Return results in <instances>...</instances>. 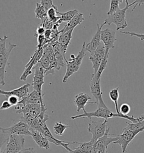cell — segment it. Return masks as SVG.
<instances>
[{
  "label": "cell",
  "instance_id": "14",
  "mask_svg": "<svg viewBox=\"0 0 144 153\" xmlns=\"http://www.w3.org/2000/svg\"><path fill=\"white\" fill-rule=\"evenodd\" d=\"M41 104H28L25 106L17 105L15 106L16 113L22 114L23 116L30 115L34 117H37L42 112Z\"/></svg>",
  "mask_w": 144,
  "mask_h": 153
},
{
  "label": "cell",
  "instance_id": "16",
  "mask_svg": "<svg viewBox=\"0 0 144 153\" xmlns=\"http://www.w3.org/2000/svg\"><path fill=\"white\" fill-rule=\"evenodd\" d=\"M101 41L105 47L106 54H109V50L115 47L114 44L117 41L116 32L110 29H106L101 32Z\"/></svg>",
  "mask_w": 144,
  "mask_h": 153
},
{
  "label": "cell",
  "instance_id": "21",
  "mask_svg": "<svg viewBox=\"0 0 144 153\" xmlns=\"http://www.w3.org/2000/svg\"><path fill=\"white\" fill-rule=\"evenodd\" d=\"M28 104H44L43 96H41L36 91H33L29 93L27 97L20 100L18 105L21 106H25Z\"/></svg>",
  "mask_w": 144,
  "mask_h": 153
},
{
  "label": "cell",
  "instance_id": "12",
  "mask_svg": "<svg viewBox=\"0 0 144 153\" xmlns=\"http://www.w3.org/2000/svg\"><path fill=\"white\" fill-rule=\"evenodd\" d=\"M109 131L110 127H109L105 135L94 143V153H107L108 146L111 143H112L114 144L116 141H117V137L116 136H114L115 137H114L109 136V135L114 136L109 134Z\"/></svg>",
  "mask_w": 144,
  "mask_h": 153
},
{
  "label": "cell",
  "instance_id": "10",
  "mask_svg": "<svg viewBox=\"0 0 144 153\" xmlns=\"http://www.w3.org/2000/svg\"><path fill=\"white\" fill-rule=\"evenodd\" d=\"M43 48H37L36 51H35L34 54L32 56L30 60L25 66V70L20 77V80L23 81L27 80V77L32 73V69L34 68L36 65L40 61V59L43 56Z\"/></svg>",
  "mask_w": 144,
  "mask_h": 153
},
{
  "label": "cell",
  "instance_id": "38",
  "mask_svg": "<svg viewBox=\"0 0 144 153\" xmlns=\"http://www.w3.org/2000/svg\"><path fill=\"white\" fill-rule=\"evenodd\" d=\"M9 103L11 104L12 106H16L18 105L19 102H20V99L18 98V97L15 96H10L8 98V100Z\"/></svg>",
  "mask_w": 144,
  "mask_h": 153
},
{
  "label": "cell",
  "instance_id": "41",
  "mask_svg": "<svg viewBox=\"0 0 144 153\" xmlns=\"http://www.w3.org/2000/svg\"><path fill=\"white\" fill-rule=\"evenodd\" d=\"M18 153H37L34 149L33 148H24L22 151Z\"/></svg>",
  "mask_w": 144,
  "mask_h": 153
},
{
  "label": "cell",
  "instance_id": "27",
  "mask_svg": "<svg viewBox=\"0 0 144 153\" xmlns=\"http://www.w3.org/2000/svg\"><path fill=\"white\" fill-rule=\"evenodd\" d=\"M34 13L36 18L40 19L41 20L40 25L43 24L48 18L47 13L46 11L45 8L40 4V2H37L36 4V9Z\"/></svg>",
  "mask_w": 144,
  "mask_h": 153
},
{
  "label": "cell",
  "instance_id": "18",
  "mask_svg": "<svg viewBox=\"0 0 144 153\" xmlns=\"http://www.w3.org/2000/svg\"><path fill=\"white\" fill-rule=\"evenodd\" d=\"M29 86L30 84L27 83L24 85L18 88H16L14 90L10 91H4V90H0V94L4 95L8 98L10 96H15L18 97L20 100L22 98L27 97L29 94Z\"/></svg>",
  "mask_w": 144,
  "mask_h": 153
},
{
  "label": "cell",
  "instance_id": "32",
  "mask_svg": "<svg viewBox=\"0 0 144 153\" xmlns=\"http://www.w3.org/2000/svg\"><path fill=\"white\" fill-rule=\"evenodd\" d=\"M109 54H106L105 55V57H104V59L103 61L102 62V63L101 64L100 68H99V70L97 72L96 75L98 76L99 77H101L104 71L105 70V68H106L107 66V65L108 63V59H109Z\"/></svg>",
  "mask_w": 144,
  "mask_h": 153
},
{
  "label": "cell",
  "instance_id": "40",
  "mask_svg": "<svg viewBox=\"0 0 144 153\" xmlns=\"http://www.w3.org/2000/svg\"><path fill=\"white\" fill-rule=\"evenodd\" d=\"M13 106L11 105V104L9 103L8 100H4L1 104L0 109L1 110H6V109H8L11 108Z\"/></svg>",
  "mask_w": 144,
  "mask_h": 153
},
{
  "label": "cell",
  "instance_id": "39",
  "mask_svg": "<svg viewBox=\"0 0 144 153\" xmlns=\"http://www.w3.org/2000/svg\"><path fill=\"white\" fill-rule=\"evenodd\" d=\"M45 32H46V29L45 27L43 26L40 25L39 27H37V30H36V33L34 34V36H41V35H44Z\"/></svg>",
  "mask_w": 144,
  "mask_h": 153
},
{
  "label": "cell",
  "instance_id": "43",
  "mask_svg": "<svg viewBox=\"0 0 144 153\" xmlns=\"http://www.w3.org/2000/svg\"><path fill=\"white\" fill-rule=\"evenodd\" d=\"M137 119L138 122L143 121H144V114L140 116L139 117L137 118Z\"/></svg>",
  "mask_w": 144,
  "mask_h": 153
},
{
  "label": "cell",
  "instance_id": "25",
  "mask_svg": "<svg viewBox=\"0 0 144 153\" xmlns=\"http://www.w3.org/2000/svg\"><path fill=\"white\" fill-rule=\"evenodd\" d=\"M74 29H71L67 32L62 33L58 38V42L62 45L64 49L67 51L68 45L71 43L72 39V34Z\"/></svg>",
  "mask_w": 144,
  "mask_h": 153
},
{
  "label": "cell",
  "instance_id": "37",
  "mask_svg": "<svg viewBox=\"0 0 144 153\" xmlns=\"http://www.w3.org/2000/svg\"><path fill=\"white\" fill-rule=\"evenodd\" d=\"M122 34H127L130 35V36H135L140 38V39L141 41H144V34H140V33H137L135 32H121Z\"/></svg>",
  "mask_w": 144,
  "mask_h": 153
},
{
  "label": "cell",
  "instance_id": "33",
  "mask_svg": "<svg viewBox=\"0 0 144 153\" xmlns=\"http://www.w3.org/2000/svg\"><path fill=\"white\" fill-rule=\"evenodd\" d=\"M39 63H40L42 68H44L45 71L47 70L51 65V62H50L49 57L44 53H43V56H42V58L40 59V61H39Z\"/></svg>",
  "mask_w": 144,
  "mask_h": 153
},
{
  "label": "cell",
  "instance_id": "11",
  "mask_svg": "<svg viewBox=\"0 0 144 153\" xmlns=\"http://www.w3.org/2000/svg\"><path fill=\"white\" fill-rule=\"evenodd\" d=\"M34 74L32 85L33 86L34 90L37 91L40 95L44 97V95L42 94V86L45 84V70L39 62L36 65V66L34 68Z\"/></svg>",
  "mask_w": 144,
  "mask_h": 153
},
{
  "label": "cell",
  "instance_id": "22",
  "mask_svg": "<svg viewBox=\"0 0 144 153\" xmlns=\"http://www.w3.org/2000/svg\"><path fill=\"white\" fill-rule=\"evenodd\" d=\"M31 131L32 134L31 136L36 144L38 145V146L40 148L49 150L50 148L49 140L47 139L40 132L32 128H31Z\"/></svg>",
  "mask_w": 144,
  "mask_h": 153
},
{
  "label": "cell",
  "instance_id": "3",
  "mask_svg": "<svg viewBox=\"0 0 144 153\" xmlns=\"http://www.w3.org/2000/svg\"><path fill=\"white\" fill-rule=\"evenodd\" d=\"M9 36H4L0 38V84L5 85L4 78L6 73V68L9 66V59L10 53L14 48L17 45L11 43H9V47H6V41Z\"/></svg>",
  "mask_w": 144,
  "mask_h": 153
},
{
  "label": "cell",
  "instance_id": "31",
  "mask_svg": "<svg viewBox=\"0 0 144 153\" xmlns=\"http://www.w3.org/2000/svg\"><path fill=\"white\" fill-rule=\"evenodd\" d=\"M123 1L122 0H111L110 9L107 13L108 16H110L112 14L116 13L118 10L119 9V4L122 3Z\"/></svg>",
  "mask_w": 144,
  "mask_h": 153
},
{
  "label": "cell",
  "instance_id": "28",
  "mask_svg": "<svg viewBox=\"0 0 144 153\" xmlns=\"http://www.w3.org/2000/svg\"><path fill=\"white\" fill-rule=\"evenodd\" d=\"M47 16L51 21L56 24L60 19V12L58 11L57 6L55 8H51L47 11Z\"/></svg>",
  "mask_w": 144,
  "mask_h": 153
},
{
  "label": "cell",
  "instance_id": "30",
  "mask_svg": "<svg viewBox=\"0 0 144 153\" xmlns=\"http://www.w3.org/2000/svg\"><path fill=\"white\" fill-rule=\"evenodd\" d=\"M70 126L64 125L62 122H56L53 128L54 133L58 136H63L65 131Z\"/></svg>",
  "mask_w": 144,
  "mask_h": 153
},
{
  "label": "cell",
  "instance_id": "26",
  "mask_svg": "<svg viewBox=\"0 0 144 153\" xmlns=\"http://www.w3.org/2000/svg\"><path fill=\"white\" fill-rule=\"evenodd\" d=\"M78 13H79V11L78 10L76 9L69 10L68 11H67L65 13H60V19L56 24L60 25V24L64 23V22H68L69 23Z\"/></svg>",
  "mask_w": 144,
  "mask_h": 153
},
{
  "label": "cell",
  "instance_id": "35",
  "mask_svg": "<svg viewBox=\"0 0 144 153\" xmlns=\"http://www.w3.org/2000/svg\"><path fill=\"white\" fill-rule=\"evenodd\" d=\"M130 111V106L128 104H122L119 108V112L124 115H128Z\"/></svg>",
  "mask_w": 144,
  "mask_h": 153
},
{
  "label": "cell",
  "instance_id": "5",
  "mask_svg": "<svg viewBox=\"0 0 144 153\" xmlns=\"http://www.w3.org/2000/svg\"><path fill=\"white\" fill-rule=\"evenodd\" d=\"M136 3V1H135L134 2L129 4L128 1L126 0V6L122 9H119L116 13L112 15L108 16V18L105 19V22L109 25H110L112 24H115L116 25L117 30L125 29L128 25L126 19V12L130 6L135 5Z\"/></svg>",
  "mask_w": 144,
  "mask_h": 153
},
{
  "label": "cell",
  "instance_id": "7",
  "mask_svg": "<svg viewBox=\"0 0 144 153\" xmlns=\"http://www.w3.org/2000/svg\"><path fill=\"white\" fill-rule=\"evenodd\" d=\"M143 132L140 130H134L128 128L126 126L123 130V133L121 135H116L112 134L117 137V141L114 144H119L122 149V153H126L127 146L130 144L132 140L134 139L135 136L140 132Z\"/></svg>",
  "mask_w": 144,
  "mask_h": 153
},
{
  "label": "cell",
  "instance_id": "34",
  "mask_svg": "<svg viewBox=\"0 0 144 153\" xmlns=\"http://www.w3.org/2000/svg\"><path fill=\"white\" fill-rule=\"evenodd\" d=\"M40 4L44 6L47 13L50 9L55 8L56 7V6H55L53 4L52 0H42L40 1Z\"/></svg>",
  "mask_w": 144,
  "mask_h": 153
},
{
  "label": "cell",
  "instance_id": "6",
  "mask_svg": "<svg viewBox=\"0 0 144 153\" xmlns=\"http://www.w3.org/2000/svg\"><path fill=\"white\" fill-rule=\"evenodd\" d=\"M109 126L108 125V120L93 121L90 120L88 124V131L92 134V140L96 142L99 139L105 135Z\"/></svg>",
  "mask_w": 144,
  "mask_h": 153
},
{
  "label": "cell",
  "instance_id": "36",
  "mask_svg": "<svg viewBox=\"0 0 144 153\" xmlns=\"http://www.w3.org/2000/svg\"><path fill=\"white\" fill-rule=\"evenodd\" d=\"M40 25L45 27L46 30H52L54 27L55 24L47 18L44 24Z\"/></svg>",
  "mask_w": 144,
  "mask_h": 153
},
{
  "label": "cell",
  "instance_id": "20",
  "mask_svg": "<svg viewBox=\"0 0 144 153\" xmlns=\"http://www.w3.org/2000/svg\"><path fill=\"white\" fill-rule=\"evenodd\" d=\"M91 98L89 95L81 93L78 94L76 95L74 98V103L76 107V112H79L81 109L85 111V105L86 104H96V102H89L88 100H91Z\"/></svg>",
  "mask_w": 144,
  "mask_h": 153
},
{
  "label": "cell",
  "instance_id": "15",
  "mask_svg": "<svg viewBox=\"0 0 144 153\" xmlns=\"http://www.w3.org/2000/svg\"><path fill=\"white\" fill-rule=\"evenodd\" d=\"M105 52L106 50L105 45L103 42H101L98 49L92 54H91L89 59L92 63L94 74H96L98 71L99 68L104 59Z\"/></svg>",
  "mask_w": 144,
  "mask_h": 153
},
{
  "label": "cell",
  "instance_id": "8",
  "mask_svg": "<svg viewBox=\"0 0 144 153\" xmlns=\"http://www.w3.org/2000/svg\"><path fill=\"white\" fill-rule=\"evenodd\" d=\"M100 79L101 77L98 76L96 74H92L90 85L91 93L96 99V104L98 105V108L109 109L104 103L102 95L103 94V93L101 89Z\"/></svg>",
  "mask_w": 144,
  "mask_h": 153
},
{
  "label": "cell",
  "instance_id": "19",
  "mask_svg": "<svg viewBox=\"0 0 144 153\" xmlns=\"http://www.w3.org/2000/svg\"><path fill=\"white\" fill-rule=\"evenodd\" d=\"M106 24L104 22L101 25H97L98 29L96 33L92 37L91 41L88 44L86 45V50L90 54H92L96 50L98 49L101 43V32L102 31V28Z\"/></svg>",
  "mask_w": 144,
  "mask_h": 153
},
{
  "label": "cell",
  "instance_id": "17",
  "mask_svg": "<svg viewBox=\"0 0 144 153\" xmlns=\"http://www.w3.org/2000/svg\"><path fill=\"white\" fill-rule=\"evenodd\" d=\"M51 45L54 50L55 59L58 63V70H60L61 68L64 67L67 64V60L65 57L67 51L64 49L62 45L58 42H56Z\"/></svg>",
  "mask_w": 144,
  "mask_h": 153
},
{
  "label": "cell",
  "instance_id": "13",
  "mask_svg": "<svg viewBox=\"0 0 144 153\" xmlns=\"http://www.w3.org/2000/svg\"><path fill=\"white\" fill-rule=\"evenodd\" d=\"M40 132L45 136L47 139L49 140L50 143H51L55 144L57 146H63V148L65 149L68 152H70L72 151V149L69 148V145L78 144V143H79L78 142H76V141L69 142V141H62V140L57 139L51 134V132L50 131L49 128H48L46 123H45V125L42 126Z\"/></svg>",
  "mask_w": 144,
  "mask_h": 153
},
{
  "label": "cell",
  "instance_id": "29",
  "mask_svg": "<svg viewBox=\"0 0 144 153\" xmlns=\"http://www.w3.org/2000/svg\"><path fill=\"white\" fill-rule=\"evenodd\" d=\"M109 97L112 102L114 103L116 111L117 113H120L119 112V108L118 107V101L119 97V88H116L115 89H113L109 92Z\"/></svg>",
  "mask_w": 144,
  "mask_h": 153
},
{
  "label": "cell",
  "instance_id": "1",
  "mask_svg": "<svg viewBox=\"0 0 144 153\" xmlns=\"http://www.w3.org/2000/svg\"><path fill=\"white\" fill-rule=\"evenodd\" d=\"M1 132V148L4 144H7L10 135L12 134L18 135L31 136V128L22 119L8 128H0Z\"/></svg>",
  "mask_w": 144,
  "mask_h": 153
},
{
  "label": "cell",
  "instance_id": "4",
  "mask_svg": "<svg viewBox=\"0 0 144 153\" xmlns=\"http://www.w3.org/2000/svg\"><path fill=\"white\" fill-rule=\"evenodd\" d=\"M86 43L83 42L81 51L76 56L74 54L70 55V59L69 61H67V70L66 72L63 77V83H66L68 79L73 75L75 72H77L79 70V68L81 66L83 59L86 56Z\"/></svg>",
  "mask_w": 144,
  "mask_h": 153
},
{
  "label": "cell",
  "instance_id": "23",
  "mask_svg": "<svg viewBox=\"0 0 144 153\" xmlns=\"http://www.w3.org/2000/svg\"><path fill=\"white\" fill-rule=\"evenodd\" d=\"M94 142L92 140L88 142L79 143V146L76 148L68 153H94Z\"/></svg>",
  "mask_w": 144,
  "mask_h": 153
},
{
  "label": "cell",
  "instance_id": "9",
  "mask_svg": "<svg viewBox=\"0 0 144 153\" xmlns=\"http://www.w3.org/2000/svg\"><path fill=\"white\" fill-rule=\"evenodd\" d=\"M25 139L22 135L12 134L6 144L4 152L1 153H18L24 148Z\"/></svg>",
  "mask_w": 144,
  "mask_h": 153
},
{
  "label": "cell",
  "instance_id": "24",
  "mask_svg": "<svg viewBox=\"0 0 144 153\" xmlns=\"http://www.w3.org/2000/svg\"><path fill=\"white\" fill-rule=\"evenodd\" d=\"M85 20L83 14L82 13H78L72 19V20L66 24L63 29L60 30V33L64 32H67L71 29H74V28L78 26V25L81 24Z\"/></svg>",
  "mask_w": 144,
  "mask_h": 153
},
{
  "label": "cell",
  "instance_id": "2",
  "mask_svg": "<svg viewBox=\"0 0 144 153\" xmlns=\"http://www.w3.org/2000/svg\"><path fill=\"white\" fill-rule=\"evenodd\" d=\"M83 113L82 114H79L76 116H74L70 117V119L72 120H76L79 118H88L91 120L92 117H96V118H104L105 120H108L109 118L118 117L128 120L130 121L132 123H137L139 122L137 119L134 117L133 116H129L128 115H124L122 113H113L109 110V109H105L104 108H98V109L92 112H87L86 111L83 112Z\"/></svg>",
  "mask_w": 144,
  "mask_h": 153
},
{
  "label": "cell",
  "instance_id": "42",
  "mask_svg": "<svg viewBox=\"0 0 144 153\" xmlns=\"http://www.w3.org/2000/svg\"><path fill=\"white\" fill-rule=\"evenodd\" d=\"M136 4H135V6H134V7L133 8V9H132V11H134V10H135V8L138 6H141V5H143L144 4V1H136Z\"/></svg>",
  "mask_w": 144,
  "mask_h": 153
}]
</instances>
